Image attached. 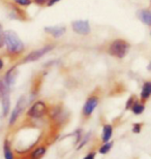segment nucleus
<instances>
[{"instance_id":"obj_1","label":"nucleus","mask_w":151,"mask_h":159,"mask_svg":"<svg viewBox=\"0 0 151 159\" xmlns=\"http://www.w3.org/2000/svg\"><path fill=\"white\" fill-rule=\"evenodd\" d=\"M4 44L6 49L12 54H19L24 51V43L15 31H4Z\"/></svg>"},{"instance_id":"obj_20","label":"nucleus","mask_w":151,"mask_h":159,"mask_svg":"<svg viewBox=\"0 0 151 159\" xmlns=\"http://www.w3.org/2000/svg\"><path fill=\"white\" fill-rule=\"evenodd\" d=\"M141 128H142V124H141V123L134 124V126H133V132L134 133H140L141 132Z\"/></svg>"},{"instance_id":"obj_23","label":"nucleus","mask_w":151,"mask_h":159,"mask_svg":"<svg viewBox=\"0 0 151 159\" xmlns=\"http://www.w3.org/2000/svg\"><path fill=\"white\" fill-rule=\"evenodd\" d=\"M58 1H60V0H49V1H48V6H52L53 4H55V3Z\"/></svg>"},{"instance_id":"obj_10","label":"nucleus","mask_w":151,"mask_h":159,"mask_svg":"<svg viewBox=\"0 0 151 159\" xmlns=\"http://www.w3.org/2000/svg\"><path fill=\"white\" fill-rule=\"evenodd\" d=\"M45 31L48 33H50L51 35H53L54 37L58 39V37L62 36L65 33V27L63 26H54V27H46Z\"/></svg>"},{"instance_id":"obj_26","label":"nucleus","mask_w":151,"mask_h":159,"mask_svg":"<svg viewBox=\"0 0 151 159\" xmlns=\"http://www.w3.org/2000/svg\"><path fill=\"white\" fill-rule=\"evenodd\" d=\"M3 65H4V63H3V61H2V59H0V70L3 68Z\"/></svg>"},{"instance_id":"obj_5","label":"nucleus","mask_w":151,"mask_h":159,"mask_svg":"<svg viewBox=\"0 0 151 159\" xmlns=\"http://www.w3.org/2000/svg\"><path fill=\"white\" fill-rule=\"evenodd\" d=\"M54 49V46L52 44H50V46H45L43 47L41 49H38L36 51H33V52H31L29 55H27L26 57L24 58L23 62L27 63V62H33V61H36L40 58H41L45 54L49 53L51 50Z\"/></svg>"},{"instance_id":"obj_24","label":"nucleus","mask_w":151,"mask_h":159,"mask_svg":"<svg viewBox=\"0 0 151 159\" xmlns=\"http://www.w3.org/2000/svg\"><path fill=\"white\" fill-rule=\"evenodd\" d=\"M35 1V3H37V4H40V5H41V4H45L48 0H34Z\"/></svg>"},{"instance_id":"obj_14","label":"nucleus","mask_w":151,"mask_h":159,"mask_svg":"<svg viewBox=\"0 0 151 159\" xmlns=\"http://www.w3.org/2000/svg\"><path fill=\"white\" fill-rule=\"evenodd\" d=\"M151 96V82H146L143 85L142 91H141V98L143 100H146Z\"/></svg>"},{"instance_id":"obj_19","label":"nucleus","mask_w":151,"mask_h":159,"mask_svg":"<svg viewBox=\"0 0 151 159\" xmlns=\"http://www.w3.org/2000/svg\"><path fill=\"white\" fill-rule=\"evenodd\" d=\"M14 1L21 6H28L31 4V0H14Z\"/></svg>"},{"instance_id":"obj_13","label":"nucleus","mask_w":151,"mask_h":159,"mask_svg":"<svg viewBox=\"0 0 151 159\" xmlns=\"http://www.w3.org/2000/svg\"><path fill=\"white\" fill-rule=\"evenodd\" d=\"M47 152V148L45 146H40L36 149H34L33 151L31 152L30 155V159H40L44 157V155L46 154Z\"/></svg>"},{"instance_id":"obj_7","label":"nucleus","mask_w":151,"mask_h":159,"mask_svg":"<svg viewBox=\"0 0 151 159\" xmlns=\"http://www.w3.org/2000/svg\"><path fill=\"white\" fill-rule=\"evenodd\" d=\"M98 104V98L96 96H91L89 97L83 107V115L85 117L91 116V114L93 113V111L96 109Z\"/></svg>"},{"instance_id":"obj_4","label":"nucleus","mask_w":151,"mask_h":159,"mask_svg":"<svg viewBox=\"0 0 151 159\" xmlns=\"http://www.w3.org/2000/svg\"><path fill=\"white\" fill-rule=\"evenodd\" d=\"M26 97L25 96H21L19 98L17 104H16L15 109L12 110L11 118H9V125H14L16 123V121L18 120V118L20 117V115L22 114V112L24 111L25 107H26Z\"/></svg>"},{"instance_id":"obj_16","label":"nucleus","mask_w":151,"mask_h":159,"mask_svg":"<svg viewBox=\"0 0 151 159\" xmlns=\"http://www.w3.org/2000/svg\"><path fill=\"white\" fill-rule=\"evenodd\" d=\"M3 154H4V159H14V154L12 152L11 146H9L7 139L4 142V146H3Z\"/></svg>"},{"instance_id":"obj_6","label":"nucleus","mask_w":151,"mask_h":159,"mask_svg":"<svg viewBox=\"0 0 151 159\" xmlns=\"http://www.w3.org/2000/svg\"><path fill=\"white\" fill-rule=\"evenodd\" d=\"M72 27L76 33L81 34V35H87L90 33V25L88 21H75L73 22Z\"/></svg>"},{"instance_id":"obj_3","label":"nucleus","mask_w":151,"mask_h":159,"mask_svg":"<svg viewBox=\"0 0 151 159\" xmlns=\"http://www.w3.org/2000/svg\"><path fill=\"white\" fill-rule=\"evenodd\" d=\"M48 109L47 104L44 101H36L31 106V107L28 110L27 116L33 119H40L41 117H44L47 114Z\"/></svg>"},{"instance_id":"obj_11","label":"nucleus","mask_w":151,"mask_h":159,"mask_svg":"<svg viewBox=\"0 0 151 159\" xmlns=\"http://www.w3.org/2000/svg\"><path fill=\"white\" fill-rule=\"evenodd\" d=\"M138 17L144 24L151 26V11L149 9H142L138 11Z\"/></svg>"},{"instance_id":"obj_8","label":"nucleus","mask_w":151,"mask_h":159,"mask_svg":"<svg viewBox=\"0 0 151 159\" xmlns=\"http://www.w3.org/2000/svg\"><path fill=\"white\" fill-rule=\"evenodd\" d=\"M16 77H17V69H16V67L11 68L5 74L4 84L6 85V87H7L8 89H11L12 86H14L15 82H16Z\"/></svg>"},{"instance_id":"obj_25","label":"nucleus","mask_w":151,"mask_h":159,"mask_svg":"<svg viewBox=\"0 0 151 159\" xmlns=\"http://www.w3.org/2000/svg\"><path fill=\"white\" fill-rule=\"evenodd\" d=\"M4 37V31L2 29V26L0 25V39H3Z\"/></svg>"},{"instance_id":"obj_21","label":"nucleus","mask_w":151,"mask_h":159,"mask_svg":"<svg viewBox=\"0 0 151 159\" xmlns=\"http://www.w3.org/2000/svg\"><path fill=\"white\" fill-rule=\"evenodd\" d=\"M134 101H136V99H134V96H131L130 99L127 100V102H126V109H130L131 107V106H133V104L134 103Z\"/></svg>"},{"instance_id":"obj_12","label":"nucleus","mask_w":151,"mask_h":159,"mask_svg":"<svg viewBox=\"0 0 151 159\" xmlns=\"http://www.w3.org/2000/svg\"><path fill=\"white\" fill-rule=\"evenodd\" d=\"M112 134H113V126L111 124H106L102 128V134H101V141L104 143H107L111 139Z\"/></svg>"},{"instance_id":"obj_2","label":"nucleus","mask_w":151,"mask_h":159,"mask_svg":"<svg viewBox=\"0 0 151 159\" xmlns=\"http://www.w3.org/2000/svg\"><path fill=\"white\" fill-rule=\"evenodd\" d=\"M128 52V43L122 39L114 40L109 47V53L117 58H123Z\"/></svg>"},{"instance_id":"obj_15","label":"nucleus","mask_w":151,"mask_h":159,"mask_svg":"<svg viewBox=\"0 0 151 159\" xmlns=\"http://www.w3.org/2000/svg\"><path fill=\"white\" fill-rule=\"evenodd\" d=\"M131 112H133L134 115H141L143 112H144V110H145V106L142 103H140V102H138V101L136 100L134 101V103L131 106Z\"/></svg>"},{"instance_id":"obj_9","label":"nucleus","mask_w":151,"mask_h":159,"mask_svg":"<svg viewBox=\"0 0 151 159\" xmlns=\"http://www.w3.org/2000/svg\"><path fill=\"white\" fill-rule=\"evenodd\" d=\"M2 100V116L6 117L9 112V107H11V99H9V91H6L2 94L1 96Z\"/></svg>"},{"instance_id":"obj_27","label":"nucleus","mask_w":151,"mask_h":159,"mask_svg":"<svg viewBox=\"0 0 151 159\" xmlns=\"http://www.w3.org/2000/svg\"><path fill=\"white\" fill-rule=\"evenodd\" d=\"M149 70H151V62H150V65H149V67H148Z\"/></svg>"},{"instance_id":"obj_18","label":"nucleus","mask_w":151,"mask_h":159,"mask_svg":"<svg viewBox=\"0 0 151 159\" xmlns=\"http://www.w3.org/2000/svg\"><path fill=\"white\" fill-rule=\"evenodd\" d=\"M90 138H91V132H88L87 134H86L84 138H83L82 141H80V145L78 146V150H80V149H82L83 147H84V146L89 142Z\"/></svg>"},{"instance_id":"obj_17","label":"nucleus","mask_w":151,"mask_h":159,"mask_svg":"<svg viewBox=\"0 0 151 159\" xmlns=\"http://www.w3.org/2000/svg\"><path fill=\"white\" fill-rule=\"evenodd\" d=\"M112 147H113V142H107V143H105V144L102 145L101 148H99L98 153L99 154H102V155L107 154V153H109V152H110Z\"/></svg>"},{"instance_id":"obj_22","label":"nucleus","mask_w":151,"mask_h":159,"mask_svg":"<svg viewBox=\"0 0 151 159\" xmlns=\"http://www.w3.org/2000/svg\"><path fill=\"white\" fill-rule=\"evenodd\" d=\"M83 159H95V152H90V153H88Z\"/></svg>"}]
</instances>
